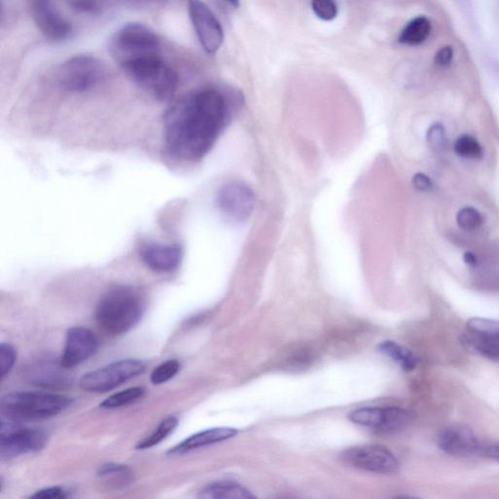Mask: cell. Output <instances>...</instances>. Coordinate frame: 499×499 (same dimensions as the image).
<instances>
[{
  "mask_svg": "<svg viewBox=\"0 0 499 499\" xmlns=\"http://www.w3.org/2000/svg\"><path fill=\"white\" fill-rule=\"evenodd\" d=\"M230 119V104L220 91L207 88L175 102L164 115L165 144L183 162H198L213 148Z\"/></svg>",
  "mask_w": 499,
  "mask_h": 499,
  "instance_id": "cell-1",
  "label": "cell"
},
{
  "mask_svg": "<svg viewBox=\"0 0 499 499\" xmlns=\"http://www.w3.org/2000/svg\"><path fill=\"white\" fill-rule=\"evenodd\" d=\"M48 434L42 429L19 426L18 422H2L0 454L3 459H14L20 455L37 453L46 447Z\"/></svg>",
  "mask_w": 499,
  "mask_h": 499,
  "instance_id": "cell-8",
  "label": "cell"
},
{
  "mask_svg": "<svg viewBox=\"0 0 499 499\" xmlns=\"http://www.w3.org/2000/svg\"><path fill=\"white\" fill-rule=\"evenodd\" d=\"M124 71L141 88L159 100L170 99L177 91L178 73L162 56L134 62Z\"/></svg>",
  "mask_w": 499,
  "mask_h": 499,
  "instance_id": "cell-5",
  "label": "cell"
},
{
  "mask_svg": "<svg viewBox=\"0 0 499 499\" xmlns=\"http://www.w3.org/2000/svg\"><path fill=\"white\" fill-rule=\"evenodd\" d=\"M481 454L485 458L499 462V442L483 445Z\"/></svg>",
  "mask_w": 499,
  "mask_h": 499,
  "instance_id": "cell-36",
  "label": "cell"
},
{
  "mask_svg": "<svg viewBox=\"0 0 499 499\" xmlns=\"http://www.w3.org/2000/svg\"><path fill=\"white\" fill-rule=\"evenodd\" d=\"M312 7L316 17L325 22H330L338 14V7L335 0H312Z\"/></svg>",
  "mask_w": 499,
  "mask_h": 499,
  "instance_id": "cell-29",
  "label": "cell"
},
{
  "mask_svg": "<svg viewBox=\"0 0 499 499\" xmlns=\"http://www.w3.org/2000/svg\"><path fill=\"white\" fill-rule=\"evenodd\" d=\"M29 4L36 25L46 38L60 42L70 37L71 25L53 0H29Z\"/></svg>",
  "mask_w": 499,
  "mask_h": 499,
  "instance_id": "cell-13",
  "label": "cell"
},
{
  "mask_svg": "<svg viewBox=\"0 0 499 499\" xmlns=\"http://www.w3.org/2000/svg\"><path fill=\"white\" fill-rule=\"evenodd\" d=\"M441 451L458 458L481 454L483 445L472 429L464 426H450L443 428L437 437Z\"/></svg>",
  "mask_w": 499,
  "mask_h": 499,
  "instance_id": "cell-16",
  "label": "cell"
},
{
  "mask_svg": "<svg viewBox=\"0 0 499 499\" xmlns=\"http://www.w3.org/2000/svg\"><path fill=\"white\" fill-rule=\"evenodd\" d=\"M463 344L476 353L499 361V320L472 318L466 325Z\"/></svg>",
  "mask_w": 499,
  "mask_h": 499,
  "instance_id": "cell-11",
  "label": "cell"
},
{
  "mask_svg": "<svg viewBox=\"0 0 499 499\" xmlns=\"http://www.w3.org/2000/svg\"><path fill=\"white\" fill-rule=\"evenodd\" d=\"M71 404L69 397L55 393L13 392L2 398L0 409L6 420L20 423L54 418Z\"/></svg>",
  "mask_w": 499,
  "mask_h": 499,
  "instance_id": "cell-3",
  "label": "cell"
},
{
  "mask_svg": "<svg viewBox=\"0 0 499 499\" xmlns=\"http://www.w3.org/2000/svg\"><path fill=\"white\" fill-rule=\"evenodd\" d=\"M412 184L418 190L423 191V193H428V191L433 189L431 179L423 173H418L413 176Z\"/></svg>",
  "mask_w": 499,
  "mask_h": 499,
  "instance_id": "cell-34",
  "label": "cell"
},
{
  "mask_svg": "<svg viewBox=\"0 0 499 499\" xmlns=\"http://www.w3.org/2000/svg\"><path fill=\"white\" fill-rule=\"evenodd\" d=\"M147 268L159 273L176 270L183 259V251L174 244L148 243L141 251Z\"/></svg>",
  "mask_w": 499,
  "mask_h": 499,
  "instance_id": "cell-18",
  "label": "cell"
},
{
  "mask_svg": "<svg viewBox=\"0 0 499 499\" xmlns=\"http://www.w3.org/2000/svg\"><path fill=\"white\" fill-rule=\"evenodd\" d=\"M17 359L15 348L9 344L0 345V377L2 380L12 371Z\"/></svg>",
  "mask_w": 499,
  "mask_h": 499,
  "instance_id": "cell-30",
  "label": "cell"
},
{
  "mask_svg": "<svg viewBox=\"0 0 499 499\" xmlns=\"http://www.w3.org/2000/svg\"><path fill=\"white\" fill-rule=\"evenodd\" d=\"M98 348L99 339L89 329L73 327L67 334L60 362L70 370L90 359Z\"/></svg>",
  "mask_w": 499,
  "mask_h": 499,
  "instance_id": "cell-15",
  "label": "cell"
},
{
  "mask_svg": "<svg viewBox=\"0 0 499 499\" xmlns=\"http://www.w3.org/2000/svg\"><path fill=\"white\" fill-rule=\"evenodd\" d=\"M105 76L104 63L91 55L74 56L62 63L58 79L70 92H85L98 85Z\"/></svg>",
  "mask_w": 499,
  "mask_h": 499,
  "instance_id": "cell-6",
  "label": "cell"
},
{
  "mask_svg": "<svg viewBox=\"0 0 499 499\" xmlns=\"http://www.w3.org/2000/svg\"><path fill=\"white\" fill-rule=\"evenodd\" d=\"M379 352L384 353L404 370L412 371L419 365V357L410 348L398 343L387 341L378 346Z\"/></svg>",
  "mask_w": 499,
  "mask_h": 499,
  "instance_id": "cell-21",
  "label": "cell"
},
{
  "mask_svg": "<svg viewBox=\"0 0 499 499\" xmlns=\"http://www.w3.org/2000/svg\"><path fill=\"white\" fill-rule=\"evenodd\" d=\"M178 424L179 420L176 417L170 416L164 419L148 437L137 443L136 448L137 450H146L155 447L175 431Z\"/></svg>",
  "mask_w": 499,
  "mask_h": 499,
  "instance_id": "cell-23",
  "label": "cell"
},
{
  "mask_svg": "<svg viewBox=\"0 0 499 499\" xmlns=\"http://www.w3.org/2000/svg\"><path fill=\"white\" fill-rule=\"evenodd\" d=\"M180 364L179 361L167 360L162 364L157 366L151 375V381L154 386H161L172 379L179 373Z\"/></svg>",
  "mask_w": 499,
  "mask_h": 499,
  "instance_id": "cell-28",
  "label": "cell"
},
{
  "mask_svg": "<svg viewBox=\"0 0 499 499\" xmlns=\"http://www.w3.org/2000/svg\"><path fill=\"white\" fill-rule=\"evenodd\" d=\"M428 142L434 151H441L445 144V130L441 123H434L428 132Z\"/></svg>",
  "mask_w": 499,
  "mask_h": 499,
  "instance_id": "cell-31",
  "label": "cell"
},
{
  "mask_svg": "<svg viewBox=\"0 0 499 499\" xmlns=\"http://www.w3.org/2000/svg\"><path fill=\"white\" fill-rule=\"evenodd\" d=\"M456 222L461 229L466 231H473L479 229L484 222L483 215L473 207L462 208L456 215Z\"/></svg>",
  "mask_w": 499,
  "mask_h": 499,
  "instance_id": "cell-27",
  "label": "cell"
},
{
  "mask_svg": "<svg viewBox=\"0 0 499 499\" xmlns=\"http://www.w3.org/2000/svg\"><path fill=\"white\" fill-rule=\"evenodd\" d=\"M412 419V412L399 407H366L350 412L349 420L381 433H396L405 428Z\"/></svg>",
  "mask_w": 499,
  "mask_h": 499,
  "instance_id": "cell-10",
  "label": "cell"
},
{
  "mask_svg": "<svg viewBox=\"0 0 499 499\" xmlns=\"http://www.w3.org/2000/svg\"><path fill=\"white\" fill-rule=\"evenodd\" d=\"M66 2L83 13L98 12L104 4V0H66Z\"/></svg>",
  "mask_w": 499,
  "mask_h": 499,
  "instance_id": "cell-32",
  "label": "cell"
},
{
  "mask_svg": "<svg viewBox=\"0 0 499 499\" xmlns=\"http://www.w3.org/2000/svg\"><path fill=\"white\" fill-rule=\"evenodd\" d=\"M145 395V388L141 387H131L115 393V395L104 400L100 407L103 409H118L134 404Z\"/></svg>",
  "mask_w": 499,
  "mask_h": 499,
  "instance_id": "cell-24",
  "label": "cell"
},
{
  "mask_svg": "<svg viewBox=\"0 0 499 499\" xmlns=\"http://www.w3.org/2000/svg\"><path fill=\"white\" fill-rule=\"evenodd\" d=\"M453 56V50L451 46H445L440 49L435 56V62L439 66H447L451 62Z\"/></svg>",
  "mask_w": 499,
  "mask_h": 499,
  "instance_id": "cell-35",
  "label": "cell"
},
{
  "mask_svg": "<svg viewBox=\"0 0 499 499\" xmlns=\"http://www.w3.org/2000/svg\"><path fill=\"white\" fill-rule=\"evenodd\" d=\"M113 60L124 70L132 63L162 56V41L151 28L140 23L121 27L110 39Z\"/></svg>",
  "mask_w": 499,
  "mask_h": 499,
  "instance_id": "cell-4",
  "label": "cell"
},
{
  "mask_svg": "<svg viewBox=\"0 0 499 499\" xmlns=\"http://www.w3.org/2000/svg\"><path fill=\"white\" fill-rule=\"evenodd\" d=\"M68 369L53 360H40L30 365L26 376L29 384L44 389H63L71 385Z\"/></svg>",
  "mask_w": 499,
  "mask_h": 499,
  "instance_id": "cell-17",
  "label": "cell"
},
{
  "mask_svg": "<svg viewBox=\"0 0 499 499\" xmlns=\"http://www.w3.org/2000/svg\"><path fill=\"white\" fill-rule=\"evenodd\" d=\"M144 313L140 294L130 287L119 286L103 295L96 310V320L105 333L121 336L139 324Z\"/></svg>",
  "mask_w": 499,
  "mask_h": 499,
  "instance_id": "cell-2",
  "label": "cell"
},
{
  "mask_svg": "<svg viewBox=\"0 0 499 499\" xmlns=\"http://www.w3.org/2000/svg\"><path fill=\"white\" fill-rule=\"evenodd\" d=\"M145 370L146 366L140 360H121L85 374L80 378L79 386L84 391L104 393L142 375Z\"/></svg>",
  "mask_w": 499,
  "mask_h": 499,
  "instance_id": "cell-7",
  "label": "cell"
},
{
  "mask_svg": "<svg viewBox=\"0 0 499 499\" xmlns=\"http://www.w3.org/2000/svg\"><path fill=\"white\" fill-rule=\"evenodd\" d=\"M454 152L460 157L467 159H480L483 148L479 142L470 135H462L454 144Z\"/></svg>",
  "mask_w": 499,
  "mask_h": 499,
  "instance_id": "cell-26",
  "label": "cell"
},
{
  "mask_svg": "<svg viewBox=\"0 0 499 499\" xmlns=\"http://www.w3.org/2000/svg\"><path fill=\"white\" fill-rule=\"evenodd\" d=\"M463 260L465 263L470 265V267H475V265L477 264V258L471 252H466L464 254Z\"/></svg>",
  "mask_w": 499,
  "mask_h": 499,
  "instance_id": "cell-37",
  "label": "cell"
},
{
  "mask_svg": "<svg viewBox=\"0 0 499 499\" xmlns=\"http://www.w3.org/2000/svg\"><path fill=\"white\" fill-rule=\"evenodd\" d=\"M344 459L359 470L378 474H395L400 469L396 456L379 445H357L347 450Z\"/></svg>",
  "mask_w": 499,
  "mask_h": 499,
  "instance_id": "cell-12",
  "label": "cell"
},
{
  "mask_svg": "<svg viewBox=\"0 0 499 499\" xmlns=\"http://www.w3.org/2000/svg\"><path fill=\"white\" fill-rule=\"evenodd\" d=\"M225 2L231 7L237 9L240 6V0H225Z\"/></svg>",
  "mask_w": 499,
  "mask_h": 499,
  "instance_id": "cell-39",
  "label": "cell"
},
{
  "mask_svg": "<svg viewBox=\"0 0 499 499\" xmlns=\"http://www.w3.org/2000/svg\"><path fill=\"white\" fill-rule=\"evenodd\" d=\"M188 14L201 46L214 55L224 44L225 34L220 21L203 0H187Z\"/></svg>",
  "mask_w": 499,
  "mask_h": 499,
  "instance_id": "cell-9",
  "label": "cell"
},
{
  "mask_svg": "<svg viewBox=\"0 0 499 499\" xmlns=\"http://www.w3.org/2000/svg\"><path fill=\"white\" fill-rule=\"evenodd\" d=\"M135 2L152 4H165L174 2V0H135Z\"/></svg>",
  "mask_w": 499,
  "mask_h": 499,
  "instance_id": "cell-38",
  "label": "cell"
},
{
  "mask_svg": "<svg viewBox=\"0 0 499 499\" xmlns=\"http://www.w3.org/2000/svg\"><path fill=\"white\" fill-rule=\"evenodd\" d=\"M430 33V21L426 17H417L403 29L399 42L407 46H419L428 38Z\"/></svg>",
  "mask_w": 499,
  "mask_h": 499,
  "instance_id": "cell-22",
  "label": "cell"
},
{
  "mask_svg": "<svg viewBox=\"0 0 499 499\" xmlns=\"http://www.w3.org/2000/svg\"><path fill=\"white\" fill-rule=\"evenodd\" d=\"M200 498L251 499L254 495L247 488L231 482H216L206 486L199 494Z\"/></svg>",
  "mask_w": 499,
  "mask_h": 499,
  "instance_id": "cell-20",
  "label": "cell"
},
{
  "mask_svg": "<svg viewBox=\"0 0 499 499\" xmlns=\"http://www.w3.org/2000/svg\"><path fill=\"white\" fill-rule=\"evenodd\" d=\"M67 497V492L60 487H46L30 496V498L35 499H63Z\"/></svg>",
  "mask_w": 499,
  "mask_h": 499,
  "instance_id": "cell-33",
  "label": "cell"
},
{
  "mask_svg": "<svg viewBox=\"0 0 499 499\" xmlns=\"http://www.w3.org/2000/svg\"><path fill=\"white\" fill-rule=\"evenodd\" d=\"M237 430L230 428H210L191 435L168 452L169 454L179 455L207 447V445L227 441L236 437Z\"/></svg>",
  "mask_w": 499,
  "mask_h": 499,
  "instance_id": "cell-19",
  "label": "cell"
},
{
  "mask_svg": "<svg viewBox=\"0 0 499 499\" xmlns=\"http://www.w3.org/2000/svg\"><path fill=\"white\" fill-rule=\"evenodd\" d=\"M217 204L221 213L229 220L243 221L252 214L254 195L247 185L230 182L219 190Z\"/></svg>",
  "mask_w": 499,
  "mask_h": 499,
  "instance_id": "cell-14",
  "label": "cell"
},
{
  "mask_svg": "<svg viewBox=\"0 0 499 499\" xmlns=\"http://www.w3.org/2000/svg\"><path fill=\"white\" fill-rule=\"evenodd\" d=\"M98 475L113 482L116 486H124L131 481V472L129 467L119 463H105L98 470Z\"/></svg>",
  "mask_w": 499,
  "mask_h": 499,
  "instance_id": "cell-25",
  "label": "cell"
}]
</instances>
